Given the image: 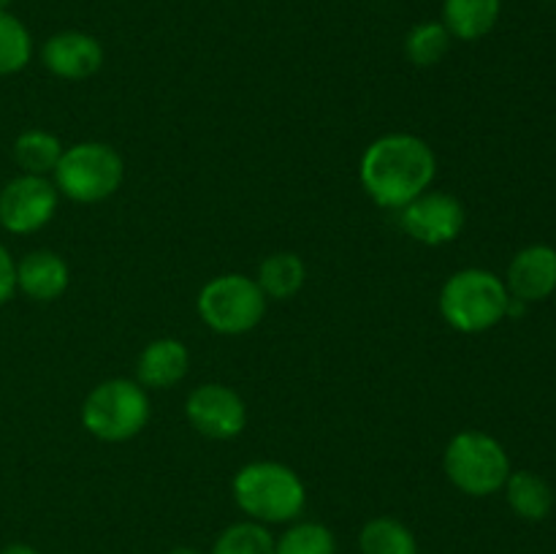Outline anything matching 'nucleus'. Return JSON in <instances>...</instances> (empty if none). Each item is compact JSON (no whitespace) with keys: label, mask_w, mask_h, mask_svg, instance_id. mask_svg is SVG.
<instances>
[{"label":"nucleus","mask_w":556,"mask_h":554,"mask_svg":"<svg viewBox=\"0 0 556 554\" xmlns=\"http://www.w3.org/2000/svg\"><path fill=\"white\" fill-rule=\"evenodd\" d=\"M438 158L427 139L416 134L378 136L364 150L358 177L369 199L383 210H402L432 188Z\"/></svg>","instance_id":"f257e3e1"},{"label":"nucleus","mask_w":556,"mask_h":554,"mask_svg":"<svg viewBox=\"0 0 556 554\" xmlns=\"http://www.w3.org/2000/svg\"><path fill=\"white\" fill-rule=\"evenodd\" d=\"M233 503L248 519L261 525H291L307 505V487L293 467L282 462H248L231 483Z\"/></svg>","instance_id":"f03ea898"},{"label":"nucleus","mask_w":556,"mask_h":554,"mask_svg":"<svg viewBox=\"0 0 556 554\" xmlns=\"http://www.w3.org/2000/svg\"><path fill=\"white\" fill-rule=\"evenodd\" d=\"M510 293L489 269H459L440 288V315L462 335H481L508 318Z\"/></svg>","instance_id":"7ed1b4c3"},{"label":"nucleus","mask_w":556,"mask_h":554,"mask_svg":"<svg viewBox=\"0 0 556 554\" xmlns=\"http://www.w3.org/2000/svg\"><path fill=\"white\" fill-rule=\"evenodd\" d=\"M123 179V155L103 141H79V144L65 147L52 172L58 193L76 204H98V201L112 199Z\"/></svg>","instance_id":"20e7f679"},{"label":"nucleus","mask_w":556,"mask_h":554,"mask_svg":"<svg viewBox=\"0 0 556 554\" xmlns=\"http://www.w3.org/2000/svg\"><path fill=\"white\" fill-rule=\"evenodd\" d=\"M443 470L459 492L470 498H489L508 481L510 456L492 435L481 429H465L445 445Z\"/></svg>","instance_id":"39448f33"},{"label":"nucleus","mask_w":556,"mask_h":554,"mask_svg":"<svg viewBox=\"0 0 556 554\" xmlns=\"http://www.w3.org/2000/svg\"><path fill=\"white\" fill-rule=\"evenodd\" d=\"M150 421V396L144 386L128 378H109L87 394L81 424L103 443H125Z\"/></svg>","instance_id":"423d86ee"},{"label":"nucleus","mask_w":556,"mask_h":554,"mask_svg":"<svg viewBox=\"0 0 556 554\" xmlns=\"http://www.w3.org/2000/svg\"><path fill=\"white\" fill-rule=\"evenodd\" d=\"M264 291L242 272L212 277L199 291V315L217 335H248L266 315Z\"/></svg>","instance_id":"0eeeda50"},{"label":"nucleus","mask_w":556,"mask_h":554,"mask_svg":"<svg viewBox=\"0 0 556 554\" xmlns=\"http://www.w3.org/2000/svg\"><path fill=\"white\" fill-rule=\"evenodd\" d=\"M60 193L49 177L16 174L0 188V226L9 234H36L58 212Z\"/></svg>","instance_id":"6e6552de"},{"label":"nucleus","mask_w":556,"mask_h":554,"mask_svg":"<svg viewBox=\"0 0 556 554\" xmlns=\"http://www.w3.org/2000/svg\"><path fill=\"white\" fill-rule=\"evenodd\" d=\"M400 223L407 237H413L416 242L440 248V244H448L459 237L467 215L456 196L443 193V190H424L418 199L402 206Z\"/></svg>","instance_id":"1a4fd4ad"},{"label":"nucleus","mask_w":556,"mask_h":554,"mask_svg":"<svg viewBox=\"0 0 556 554\" xmlns=\"http://www.w3.org/2000/svg\"><path fill=\"white\" fill-rule=\"evenodd\" d=\"M190 427L210 440H231L248 427V405L226 383L195 386L185 402Z\"/></svg>","instance_id":"9d476101"},{"label":"nucleus","mask_w":556,"mask_h":554,"mask_svg":"<svg viewBox=\"0 0 556 554\" xmlns=\"http://www.w3.org/2000/svg\"><path fill=\"white\" fill-rule=\"evenodd\" d=\"M41 60L49 74H54L58 79L81 81L101 71L103 47L90 33L60 30L47 38V43L41 47Z\"/></svg>","instance_id":"9b49d317"},{"label":"nucleus","mask_w":556,"mask_h":554,"mask_svg":"<svg viewBox=\"0 0 556 554\" xmlns=\"http://www.w3.org/2000/svg\"><path fill=\"white\" fill-rule=\"evenodd\" d=\"M505 288L521 302H543L556 291V250L548 244H530L508 264Z\"/></svg>","instance_id":"f8f14e48"},{"label":"nucleus","mask_w":556,"mask_h":554,"mask_svg":"<svg viewBox=\"0 0 556 554\" xmlns=\"http://www.w3.org/2000/svg\"><path fill=\"white\" fill-rule=\"evenodd\" d=\"M71 282L68 264L54 250H33L16 261V291L33 302H54Z\"/></svg>","instance_id":"ddd939ff"},{"label":"nucleus","mask_w":556,"mask_h":554,"mask_svg":"<svg viewBox=\"0 0 556 554\" xmlns=\"http://www.w3.org/2000/svg\"><path fill=\"white\" fill-rule=\"evenodd\" d=\"M190 351L177 337H157L136 362V383L144 389H172L188 375Z\"/></svg>","instance_id":"4468645a"},{"label":"nucleus","mask_w":556,"mask_h":554,"mask_svg":"<svg viewBox=\"0 0 556 554\" xmlns=\"http://www.w3.org/2000/svg\"><path fill=\"white\" fill-rule=\"evenodd\" d=\"M503 0H443V25L451 38L478 41L494 30Z\"/></svg>","instance_id":"2eb2a0df"},{"label":"nucleus","mask_w":556,"mask_h":554,"mask_svg":"<svg viewBox=\"0 0 556 554\" xmlns=\"http://www.w3.org/2000/svg\"><path fill=\"white\" fill-rule=\"evenodd\" d=\"M505 500L510 511L525 521H543L554 508V489L546 478L532 470H510L505 481Z\"/></svg>","instance_id":"dca6fc26"},{"label":"nucleus","mask_w":556,"mask_h":554,"mask_svg":"<svg viewBox=\"0 0 556 554\" xmlns=\"http://www.w3.org/2000/svg\"><path fill=\"white\" fill-rule=\"evenodd\" d=\"M304 280H307V266L291 250L266 255L258 266V277H255L264 297L277 299V302H286V299L296 297L304 288Z\"/></svg>","instance_id":"f3484780"},{"label":"nucleus","mask_w":556,"mask_h":554,"mask_svg":"<svg viewBox=\"0 0 556 554\" xmlns=\"http://www.w3.org/2000/svg\"><path fill=\"white\" fill-rule=\"evenodd\" d=\"M362 554H418V541L405 521L394 516H375L358 532Z\"/></svg>","instance_id":"a211bd4d"},{"label":"nucleus","mask_w":556,"mask_h":554,"mask_svg":"<svg viewBox=\"0 0 556 554\" xmlns=\"http://www.w3.org/2000/svg\"><path fill=\"white\" fill-rule=\"evenodd\" d=\"M63 141L54 134L41 128L22 130L14 141V161L22 174H36V177H49L63 155Z\"/></svg>","instance_id":"6ab92c4d"},{"label":"nucleus","mask_w":556,"mask_h":554,"mask_svg":"<svg viewBox=\"0 0 556 554\" xmlns=\"http://www.w3.org/2000/svg\"><path fill=\"white\" fill-rule=\"evenodd\" d=\"M277 538L261 521H233L217 536L212 554H275Z\"/></svg>","instance_id":"aec40b11"},{"label":"nucleus","mask_w":556,"mask_h":554,"mask_svg":"<svg viewBox=\"0 0 556 554\" xmlns=\"http://www.w3.org/2000/svg\"><path fill=\"white\" fill-rule=\"evenodd\" d=\"M33 58L30 30L11 11H0V76L20 74Z\"/></svg>","instance_id":"412c9836"},{"label":"nucleus","mask_w":556,"mask_h":554,"mask_svg":"<svg viewBox=\"0 0 556 554\" xmlns=\"http://www.w3.org/2000/svg\"><path fill=\"white\" fill-rule=\"evenodd\" d=\"M451 33L443 22H421L405 38V54L418 68H432L448 54Z\"/></svg>","instance_id":"4be33fe9"},{"label":"nucleus","mask_w":556,"mask_h":554,"mask_svg":"<svg viewBox=\"0 0 556 554\" xmlns=\"http://www.w3.org/2000/svg\"><path fill=\"white\" fill-rule=\"evenodd\" d=\"M275 554H337V538L320 521H291L277 538Z\"/></svg>","instance_id":"5701e85b"},{"label":"nucleus","mask_w":556,"mask_h":554,"mask_svg":"<svg viewBox=\"0 0 556 554\" xmlns=\"http://www.w3.org/2000/svg\"><path fill=\"white\" fill-rule=\"evenodd\" d=\"M16 293V261L0 242V307Z\"/></svg>","instance_id":"b1692460"},{"label":"nucleus","mask_w":556,"mask_h":554,"mask_svg":"<svg viewBox=\"0 0 556 554\" xmlns=\"http://www.w3.org/2000/svg\"><path fill=\"white\" fill-rule=\"evenodd\" d=\"M0 554H38V549H33L30 543H9L5 549H0Z\"/></svg>","instance_id":"393cba45"},{"label":"nucleus","mask_w":556,"mask_h":554,"mask_svg":"<svg viewBox=\"0 0 556 554\" xmlns=\"http://www.w3.org/2000/svg\"><path fill=\"white\" fill-rule=\"evenodd\" d=\"M168 554H201V552H199V549H193V546H177V549H172Z\"/></svg>","instance_id":"a878e982"},{"label":"nucleus","mask_w":556,"mask_h":554,"mask_svg":"<svg viewBox=\"0 0 556 554\" xmlns=\"http://www.w3.org/2000/svg\"><path fill=\"white\" fill-rule=\"evenodd\" d=\"M9 5H11V0H0V11H9Z\"/></svg>","instance_id":"bb28decb"}]
</instances>
